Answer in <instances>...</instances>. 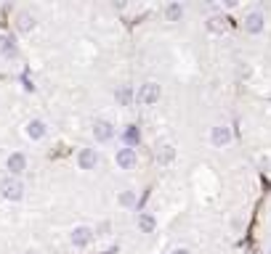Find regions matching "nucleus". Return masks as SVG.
I'll return each mask as SVG.
<instances>
[{
	"instance_id": "39448f33",
	"label": "nucleus",
	"mask_w": 271,
	"mask_h": 254,
	"mask_svg": "<svg viewBox=\"0 0 271 254\" xmlns=\"http://www.w3.org/2000/svg\"><path fill=\"white\" fill-rule=\"evenodd\" d=\"M93 138L99 140V143H107V140L115 138V125H112L109 119H99L96 125H93Z\"/></svg>"
},
{
	"instance_id": "4468645a",
	"label": "nucleus",
	"mask_w": 271,
	"mask_h": 254,
	"mask_svg": "<svg viewBox=\"0 0 271 254\" xmlns=\"http://www.w3.org/2000/svg\"><path fill=\"white\" fill-rule=\"evenodd\" d=\"M123 140H125V146L133 148L136 143H141V130H138L136 125H128L125 133H123Z\"/></svg>"
},
{
	"instance_id": "2eb2a0df",
	"label": "nucleus",
	"mask_w": 271,
	"mask_h": 254,
	"mask_svg": "<svg viewBox=\"0 0 271 254\" xmlns=\"http://www.w3.org/2000/svg\"><path fill=\"white\" fill-rule=\"evenodd\" d=\"M115 98H117V103H120V106H130V101L136 98V93L130 90L128 85H120V88H117V93H115Z\"/></svg>"
},
{
	"instance_id": "9d476101",
	"label": "nucleus",
	"mask_w": 271,
	"mask_h": 254,
	"mask_svg": "<svg viewBox=\"0 0 271 254\" xmlns=\"http://www.w3.org/2000/svg\"><path fill=\"white\" fill-rule=\"evenodd\" d=\"M77 164L80 169H93L99 164V154H96V148H80V154H77Z\"/></svg>"
},
{
	"instance_id": "412c9836",
	"label": "nucleus",
	"mask_w": 271,
	"mask_h": 254,
	"mask_svg": "<svg viewBox=\"0 0 271 254\" xmlns=\"http://www.w3.org/2000/svg\"><path fill=\"white\" fill-rule=\"evenodd\" d=\"M250 254H260V251H258V249H253V251H250Z\"/></svg>"
},
{
	"instance_id": "aec40b11",
	"label": "nucleus",
	"mask_w": 271,
	"mask_h": 254,
	"mask_svg": "<svg viewBox=\"0 0 271 254\" xmlns=\"http://www.w3.org/2000/svg\"><path fill=\"white\" fill-rule=\"evenodd\" d=\"M170 254H192V249H186V246H175Z\"/></svg>"
},
{
	"instance_id": "6ab92c4d",
	"label": "nucleus",
	"mask_w": 271,
	"mask_h": 254,
	"mask_svg": "<svg viewBox=\"0 0 271 254\" xmlns=\"http://www.w3.org/2000/svg\"><path fill=\"white\" fill-rule=\"evenodd\" d=\"M208 27H210L213 32H223V30H226V24H223V19H221V16H213L210 22H208Z\"/></svg>"
},
{
	"instance_id": "20e7f679",
	"label": "nucleus",
	"mask_w": 271,
	"mask_h": 254,
	"mask_svg": "<svg viewBox=\"0 0 271 254\" xmlns=\"http://www.w3.org/2000/svg\"><path fill=\"white\" fill-rule=\"evenodd\" d=\"M210 143L216 146V148L229 146L231 143V127L229 125H216V127L210 130Z\"/></svg>"
},
{
	"instance_id": "0eeeda50",
	"label": "nucleus",
	"mask_w": 271,
	"mask_h": 254,
	"mask_svg": "<svg viewBox=\"0 0 271 254\" xmlns=\"http://www.w3.org/2000/svg\"><path fill=\"white\" fill-rule=\"evenodd\" d=\"M24 133H27L30 140H43L45 135H48V125H45L43 119H30L27 127H24Z\"/></svg>"
},
{
	"instance_id": "7ed1b4c3",
	"label": "nucleus",
	"mask_w": 271,
	"mask_h": 254,
	"mask_svg": "<svg viewBox=\"0 0 271 254\" xmlns=\"http://www.w3.org/2000/svg\"><path fill=\"white\" fill-rule=\"evenodd\" d=\"M115 162L120 169H133L136 162H138V156H136V148H130V146H123V148H117V154H115Z\"/></svg>"
},
{
	"instance_id": "423d86ee",
	"label": "nucleus",
	"mask_w": 271,
	"mask_h": 254,
	"mask_svg": "<svg viewBox=\"0 0 271 254\" xmlns=\"http://www.w3.org/2000/svg\"><path fill=\"white\" fill-rule=\"evenodd\" d=\"M69 241L74 243V246H88V243L93 241V228L91 225H77V228H72Z\"/></svg>"
},
{
	"instance_id": "6e6552de",
	"label": "nucleus",
	"mask_w": 271,
	"mask_h": 254,
	"mask_svg": "<svg viewBox=\"0 0 271 254\" xmlns=\"http://www.w3.org/2000/svg\"><path fill=\"white\" fill-rule=\"evenodd\" d=\"M263 24H266V19H263V14H260V11H250V14L245 16V30H247L250 35L263 32Z\"/></svg>"
},
{
	"instance_id": "dca6fc26",
	"label": "nucleus",
	"mask_w": 271,
	"mask_h": 254,
	"mask_svg": "<svg viewBox=\"0 0 271 254\" xmlns=\"http://www.w3.org/2000/svg\"><path fill=\"white\" fill-rule=\"evenodd\" d=\"M165 19L167 22H181L184 19V6L181 3H167L165 6Z\"/></svg>"
},
{
	"instance_id": "f3484780",
	"label": "nucleus",
	"mask_w": 271,
	"mask_h": 254,
	"mask_svg": "<svg viewBox=\"0 0 271 254\" xmlns=\"http://www.w3.org/2000/svg\"><path fill=\"white\" fill-rule=\"evenodd\" d=\"M173 156H175V148H173L170 143H165L160 151H157V162H160V164H170Z\"/></svg>"
},
{
	"instance_id": "9b49d317",
	"label": "nucleus",
	"mask_w": 271,
	"mask_h": 254,
	"mask_svg": "<svg viewBox=\"0 0 271 254\" xmlns=\"http://www.w3.org/2000/svg\"><path fill=\"white\" fill-rule=\"evenodd\" d=\"M16 30L19 32H32L35 30V16L30 11H22L16 16Z\"/></svg>"
},
{
	"instance_id": "a211bd4d",
	"label": "nucleus",
	"mask_w": 271,
	"mask_h": 254,
	"mask_svg": "<svg viewBox=\"0 0 271 254\" xmlns=\"http://www.w3.org/2000/svg\"><path fill=\"white\" fill-rule=\"evenodd\" d=\"M117 201H120V206H133L136 204V193L133 191H123L117 196Z\"/></svg>"
},
{
	"instance_id": "1a4fd4ad",
	"label": "nucleus",
	"mask_w": 271,
	"mask_h": 254,
	"mask_svg": "<svg viewBox=\"0 0 271 254\" xmlns=\"http://www.w3.org/2000/svg\"><path fill=\"white\" fill-rule=\"evenodd\" d=\"M6 167H8V172H11V177H16V175H22L24 169H27V156H24V154H19V151H14L11 156H8V162H6Z\"/></svg>"
},
{
	"instance_id": "ddd939ff",
	"label": "nucleus",
	"mask_w": 271,
	"mask_h": 254,
	"mask_svg": "<svg viewBox=\"0 0 271 254\" xmlns=\"http://www.w3.org/2000/svg\"><path fill=\"white\" fill-rule=\"evenodd\" d=\"M0 53L6 56V59H14L16 56V40L8 35H0Z\"/></svg>"
},
{
	"instance_id": "f8f14e48",
	"label": "nucleus",
	"mask_w": 271,
	"mask_h": 254,
	"mask_svg": "<svg viewBox=\"0 0 271 254\" xmlns=\"http://www.w3.org/2000/svg\"><path fill=\"white\" fill-rule=\"evenodd\" d=\"M157 228V220L152 212H138V230L141 233H152Z\"/></svg>"
},
{
	"instance_id": "f03ea898",
	"label": "nucleus",
	"mask_w": 271,
	"mask_h": 254,
	"mask_svg": "<svg viewBox=\"0 0 271 254\" xmlns=\"http://www.w3.org/2000/svg\"><path fill=\"white\" fill-rule=\"evenodd\" d=\"M160 85L157 82H144L141 88H138V93H136V101L138 103H144V106H154L157 101H160Z\"/></svg>"
},
{
	"instance_id": "4be33fe9",
	"label": "nucleus",
	"mask_w": 271,
	"mask_h": 254,
	"mask_svg": "<svg viewBox=\"0 0 271 254\" xmlns=\"http://www.w3.org/2000/svg\"><path fill=\"white\" fill-rule=\"evenodd\" d=\"M268 254H271V246H268Z\"/></svg>"
},
{
	"instance_id": "f257e3e1",
	"label": "nucleus",
	"mask_w": 271,
	"mask_h": 254,
	"mask_svg": "<svg viewBox=\"0 0 271 254\" xmlns=\"http://www.w3.org/2000/svg\"><path fill=\"white\" fill-rule=\"evenodd\" d=\"M0 196L3 199H8V201H19L24 196V185H22V180L19 177H11L8 175L3 183H0Z\"/></svg>"
}]
</instances>
